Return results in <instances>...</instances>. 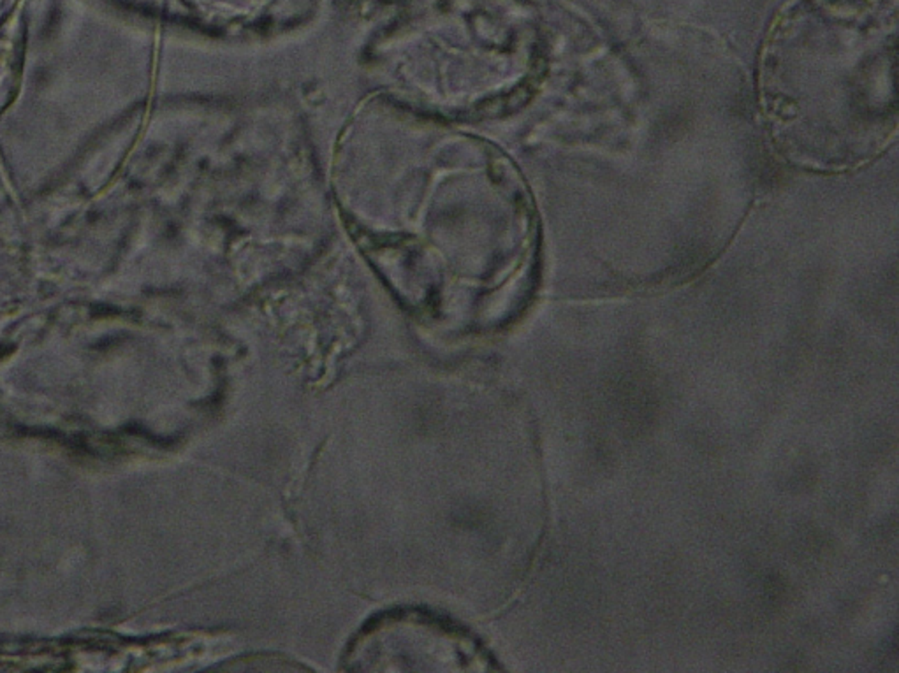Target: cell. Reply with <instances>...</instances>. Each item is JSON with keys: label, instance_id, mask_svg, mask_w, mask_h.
Instances as JSON below:
<instances>
[{"label": "cell", "instance_id": "cell-1", "mask_svg": "<svg viewBox=\"0 0 899 673\" xmlns=\"http://www.w3.org/2000/svg\"><path fill=\"white\" fill-rule=\"evenodd\" d=\"M896 0H792L759 60L773 139L795 166L846 170L896 134Z\"/></svg>", "mask_w": 899, "mask_h": 673}, {"label": "cell", "instance_id": "cell-2", "mask_svg": "<svg viewBox=\"0 0 899 673\" xmlns=\"http://www.w3.org/2000/svg\"><path fill=\"white\" fill-rule=\"evenodd\" d=\"M347 663H357V670H373L377 663L408 661H484L472 638L451 626L421 612H398L375 617L357 634L346 656ZM460 668H463L460 665Z\"/></svg>", "mask_w": 899, "mask_h": 673}]
</instances>
